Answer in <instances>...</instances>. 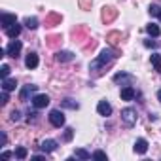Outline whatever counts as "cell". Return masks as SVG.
Here are the masks:
<instances>
[{
  "label": "cell",
  "instance_id": "cell-1",
  "mask_svg": "<svg viewBox=\"0 0 161 161\" xmlns=\"http://www.w3.org/2000/svg\"><path fill=\"white\" fill-rule=\"evenodd\" d=\"M116 57H119V51H118V49H112V47H106V49H103V51H101V55H99L95 61H91L89 70H91L95 76H99V74L103 72V68H104V66H108Z\"/></svg>",
  "mask_w": 161,
  "mask_h": 161
},
{
  "label": "cell",
  "instance_id": "cell-2",
  "mask_svg": "<svg viewBox=\"0 0 161 161\" xmlns=\"http://www.w3.org/2000/svg\"><path fill=\"white\" fill-rule=\"evenodd\" d=\"M136 118L138 116H136V110L135 108L129 106V108H123L121 110V121L125 123V127H133L136 123Z\"/></svg>",
  "mask_w": 161,
  "mask_h": 161
},
{
  "label": "cell",
  "instance_id": "cell-3",
  "mask_svg": "<svg viewBox=\"0 0 161 161\" xmlns=\"http://www.w3.org/2000/svg\"><path fill=\"white\" fill-rule=\"evenodd\" d=\"M21 47H23V44L19 42V40H12L10 44H8V47H6V55L8 57H12V59H17L19 57V53H21Z\"/></svg>",
  "mask_w": 161,
  "mask_h": 161
},
{
  "label": "cell",
  "instance_id": "cell-4",
  "mask_svg": "<svg viewBox=\"0 0 161 161\" xmlns=\"http://www.w3.org/2000/svg\"><path fill=\"white\" fill-rule=\"evenodd\" d=\"M49 123L53 125V127H63L64 125V114L61 112V110H51L49 112Z\"/></svg>",
  "mask_w": 161,
  "mask_h": 161
},
{
  "label": "cell",
  "instance_id": "cell-5",
  "mask_svg": "<svg viewBox=\"0 0 161 161\" xmlns=\"http://www.w3.org/2000/svg\"><path fill=\"white\" fill-rule=\"evenodd\" d=\"M114 82H116V84H125V86H131V84L135 82V78H133L131 74H127V72H118V74L114 76Z\"/></svg>",
  "mask_w": 161,
  "mask_h": 161
},
{
  "label": "cell",
  "instance_id": "cell-6",
  "mask_svg": "<svg viewBox=\"0 0 161 161\" xmlns=\"http://www.w3.org/2000/svg\"><path fill=\"white\" fill-rule=\"evenodd\" d=\"M36 89H38V86H32V84H29V86H25V87L21 89V93H19V101H23V103H27V101H29V97H31L32 93H36Z\"/></svg>",
  "mask_w": 161,
  "mask_h": 161
},
{
  "label": "cell",
  "instance_id": "cell-7",
  "mask_svg": "<svg viewBox=\"0 0 161 161\" xmlns=\"http://www.w3.org/2000/svg\"><path fill=\"white\" fill-rule=\"evenodd\" d=\"M47 104H49V97L47 95H34L32 97V106L34 108L40 110V108H46Z\"/></svg>",
  "mask_w": 161,
  "mask_h": 161
},
{
  "label": "cell",
  "instance_id": "cell-8",
  "mask_svg": "<svg viewBox=\"0 0 161 161\" xmlns=\"http://www.w3.org/2000/svg\"><path fill=\"white\" fill-rule=\"evenodd\" d=\"M25 64H27L29 70L36 68V66H38V53H36V51H29L27 57H25Z\"/></svg>",
  "mask_w": 161,
  "mask_h": 161
},
{
  "label": "cell",
  "instance_id": "cell-9",
  "mask_svg": "<svg viewBox=\"0 0 161 161\" xmlns=\"http://www.w3.org/2000/svg\"><path fill=\"white\" fill-rule=\"evenodd\" d=\"M57 146H59V142H57V140H53V138H47V140H44V142L40 144L42 152H46V153L55 152V150H57Z\"/></svg>",
  "mask_w": 161,
  "mask_h": 161
},
{
  "label": "cell",
  "instance_id": "cell-10",
  "mask_svg": "<svg viewBox=\"0 0 161 161\" xmlns=\"http://www.w3.org/2000/svg\"><path fill=\"white\" fill-rule=\"evenodd\" d=\"M97 112H99L101 116L108 118V116L112 114V106H110V103H108V101H101V103L97 104Z\"/></svg>",
  "mask_w": 161,
  "mask_h": 161
},
{
  "label": "cell",
  "instance_id": "cell-11",
  "mask_svg": "<svg viewBox=\"0 0 161 161\" xmlns=\"http://www.w3.org/2000/svg\"><path fill=\"white\" fill-rule=\"evenodd\" d=\"M74 53L72 51H57L55 53V59L59 61V63H70V61H74Z\"/></svg>",
  "mask_w": 161,
  "mask_h": 161
},
{
  "label": "cell",
  "instance_id": "cell-12",
  "mask_svg": "<svg viewBox=\"0 0 161 161\" xmlns=\"http://www.w3.org/2000/svg\"><path fill=\"white\" fill-rule=\"evenodd\" d=\"M135 97H136V91H135L131 86H125V87L121 89V99H123V101H133Z\"/></svg>",
  "mask_w": 161,
  "mask_h": 161
},
{
  "label": "cell",
  "instance_id": "cell-13",
  "mask_svg": "<svg viewBox=\"0 0 161 161\" xmlns=\"http://www.w3.org/2000/svg\"><path fill=\"white\" fill-rule=\"evenodd\" d=\"M148 152V140L146 138H138L135 142V153H146Z\"/></svg>",
  "mask_w": 161,
  "mask_h": 161
},
{
  "label": "cell",
  "instance_id": "cell-14",
  "mask_svg": "<svg viewBox=\"0 0 161 161\" xmlns=\"http://www.w3.org/2000/svg\"><path fill=\"white\" fill-rule=\"evenodd\" d=\"M15 23H17L15 15H12V14H2V27H4V31H6L8 27L15 25Z\"/></svg>",
  "mask_w": 161,
  "mask_h": 161
},
{
  "label": "cell",
  "instance_id": "cell-15",
  "mask_svg": "<svg viewBox=\"0 0 161 161\" xmlns=\"http://www.w3.org/2000/svg\"><path fill=\"white\" fill-rule=\"evenodd\" d=\"M4 32H6V36H8V38H17V36L21 34V25H17V23H15V25L8 27Z\"/></svg>",
  "mask_w": 161,
  "mask_h": 161
},
{
  "label": "cell",
  "instance_id": "cell-16",
  "mask_svg": "<svg viewBox=\"0 0 161 161\" xmlns=\"http://www.w3.org/2000/svg\"><path fill=\"white\" fill-rule=\"evenodd\" d=\"M15 86H17V82H15L14 78H4V80H2V89H4V91H14Z\"/></svg>",
  "mask_w": 161,
  "mask_h": 161
},
{
  "label": "cell",
  "instance_id": "cell-17",
  "mask_svg": "<svg viewBox=\"0 0 161 161\" xmlns=\"http://www.w3.org/2000/svg\"><path fill=\"white\" fill-rule=\"evenodd\" d=\"M146 32H148L150 36H153V38H155V36H159V34H161V29H159L155 23H150V25H146Z\"/></svg>",
  "mask_w": 161,
  "mask_h": 161
},
{
  "label": "cell",
  "instance_id": "cell-18",
  "mask_svg": "<svg viewBox=\"0 0 161 161\" xmlns=\"http://www.w3.org/2000/svg\"><path fill=\"white\" fill-rule=\"evenodd\" d=\"M61 104H63V108H68V110H78L80 108V103H76L74 99H64Z\"/></svg>",
  "mask_w": 161,
  "mask_h": 161
},
{
  "label": "cell",
  "instance_id": "cell-19",
  "mask_svg": "<svg viewBox=\"0 0 161 161\" xmlns=\"http://www.w3.org/2000/svg\"><path fill=\"white\" fill-rule=\"evenodd\" d=\"M150 61H152V64H153V68L161 74V55L159 53H152V57H150Z\"/></svg>",
  "mask_w": 161,
  "mask_h": 161
},
{
  "label": "cell",
  "instance_id": "cell-20",
  "mask_svg": "<svg viewBox=\"0 0 161 161\" xmlns=\"http://www.w3.org/2000/svg\"><path fill=\"white\" fill-rule=\"evenodd\" d=\"M114 17H116V10H114V8H104V10H103V19H104L106 23L112 21Z\"/></svg>",
  "mask_w": 161,
  "mask_h": 161
},
{
  "label": "cell",
  "instance_id": "cell-21",
  "mask_svg": "<svg viewBox=\"0 0 161 161\" xmlns=\"http://www.w3.org/2000/svg\"><path fill=\"white\" fill-rule=\"evenodd\" d=\"M76 157H78V159H91L93 153H89V152L84 150V148H78V150H76Z\"/></svg>",
  "mask_w": 161,
  "mask_h": 161
},
{
  "label": "cell",
  "instance_id": "cell-22",
  "mask_svg": "<svg viewBox=\"0 0 161 161\" xmlns=\"http://www.w3.org/2000/svg\"><path fill=\"white\" fill-rule=\"evenodd\" d=\"M25 27H27L29 31L38 29V19H36V17H27V19H25Z\"/></svg>",
  "mask_w": 161,
  "mask_h": 161
},
{
  "label": "cell",
  "instance_id": "cell-23",
  "mask_svg": "<svg viewBox=\"0 0 161 161\" xmlns=\"http://www.w3.org/2000/svg\"><path fill=\"white\" fill-rule=\"evenodd\" d=\"M27 153H29V152H27V148H23V146L15 148V157H17V159H25V157H27Z\"/></svg>",
  "mask_w": 161,
  "mask_h": 161
},
{
  "label": "cell",
  "instance_id": "cell-24",
  "mask_svg": "<svg viewBox=\"0 0 161 161\" xmlns=\"http://www.w3.org/2000/svg\"><path fill=\"white\" fill-rule=\"evenodd\" d=\"M150 15H153V17H159V21H161V6H150Z\"/></svg>",
  "mask_w": 161,
  "mask_h": 161
},
{
  "label": "cell",
  "instance_id": "cell-25",
  "mask_svg": "<svg viewBox=\"0 0 161 161\" xmlns=\"http://www.w3.org/2000/svg\"><path fill=\"white\" fill-rule=\"evenodd\" d=\"M59 21H61V15H55V14H51V15L47 17V23H49L47 27H53V25H55V23H59Z\"/></svg>",
  "mask_w": 161,
  "mask_h": 161
},
{
  "label": "cell",
  "instance_id": "cell-26",
  "mask_svg": "<svg viewBox=\"0 0 161 161\" xmlns=\"http://www.w3.org/2000/svg\"><path fill=\"white\" fill-rule=\"evenodd\" d=\"M36 119H38V112H29L27 114V121L29 123H36Z\"/></svg>",
  "mask_w": 161,
  "mask_h": 161
},
{
  "label": "cell",
  "instance_id": "cell-27",
  "mask_svg": "<svg viewBox=\"0 0 161 161\" xmlns=\"http://www.w3.org/2000/svg\"><path fill=\"white\" fill-rule=\"evenodd\" d=\"M8 93H10V91H4V89H2V95H0V104H2V106H6L8 101H10V99H8Z\"/></svg>",
  "mask_w": 161,
  "mask_h": 161
},
{
  "label": "cell",
  "instance_id": "cell-28",
  "mask_svg": "<svg viewBox=\"0 0 161 161\" xmlns=\"http://www.w3.org/2000/svg\"><path fill=\"white\" fill-rule=\"evenodd\" d=\"M10 70H12V68H10L8 64H2V68H0V74H2V80L10 76Z\"/></svg>",
  "mask_w": 161,
  "mask_h": 161
},
{
  "label": "cell",
  "instance_id": "cell-29",
  "mask_svg": "<svg viewBox=\"0 0 161 161\" xmlns=\"http://www.w3.org/2000/svg\"><path fill=\"white\" fill-rule=\"evenodd\" d=\"M10 119H12V121H19V119H21V112H19V110H14V112L10 114Z\"/></svg>",
  "mask_w": 161,
  "mask_h": 161
},
{
  "label": "cell",
  "instance_id": "cell-30",
  "mask_svg": "<svg viewBox=\"0 0 161 161\" xmlns=\"http://www.w3.org/2000/svg\"><path fill=\"white\" fill-rule=\"evenodd\" d=\"M118 38H121V34H119V32H112V34L108 36V40H110L112 44H116V42H118Z\"/></svg>",
  "mask_w": 161,
  "mask_h": 161
},
{
  "label": "cell",
  "instance_id": "cell-31",
  "mask_svg": "<svg viewBox=\"0 0 161 161\" xmlns=\"http://www.w3.org/2000/svg\"><path fill=\"white\" fill-rule=\"evenodd\" d=\"M144 46L146 47H157V42L155 40H144Z\"/></svg>",
  "mask_w": 161,
  "mask_h": 161
},
{
  "label": "cell",
  "instance_id": "cell-32",
  "mask_svg": "<svg viewBox=\"0 0 161 161\" xmlns=\"http://www.w3.org/2000/svg\"><path fill=\"white\" fill-rule=\"evenodd\" d=\"M72 135H74V129H72V127H68V129H66V133H64V140H70V138H72Z\"/></svg>",
  "mask_w": 161,
  "mask_h": 161
},
{
  "label": "cell",
  "instance_id": "cell-33",
  "mask_svg": "<svg viewBox=\"0 0 161 161\" xmlns=\"http://www.w3.org/2000/svg\"><path fill=\"white\" fill-rule=\"evenodd\" d=\"M93 159H106V153L104 152H95L93 153Z\"/></svg>",
  "mask_w": 161,
  "mask_h": 161
},
{
  "label": "cell",
  "instance_id": "cell-34",
  "mask_svg": "<svg viewBox=\"0 0 161 161\" xmlns=\"http://www.w3.org/2000/svg\"><path fill=\"white\" fill-rule=\"evenodd\" d=\"M2 157H4V159H10V157H12V152H2Z\"/></svg>",
  "mask_w": 161,
  "mask_h": 161
},
{
  "label": "cell",
  "instance_id": "cell-35",
  "mask_svg": "<svg viewBox=\"0 0 161 161\" xmlns=\"http://www.w3.org/2000/svg\"><path fill=\"white\" fill-rule=\"evenodd\" d=\"M157 99H159V103H161V89L157 91Z\"/></svg>",
  "mask_w": 161,
  "mask_h": 161
}]
</instances>
